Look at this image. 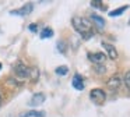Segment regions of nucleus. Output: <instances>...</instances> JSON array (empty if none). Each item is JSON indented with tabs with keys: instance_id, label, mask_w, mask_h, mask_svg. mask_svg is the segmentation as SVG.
Segmentation results:
<instances>
[{
	"instance_id": "obj_1",
	"label": "nucleus",
	"mask_w": 130,
	"mask_h": 117,
	"mask_svg": "<svg viewBox=\"0 0 130 117\" xmlns=\"http://www.w3.org/2000/svg\"><path fill=\"white\" fill-rule=\"evenodd\" d=\"M71 25L83 36L84 41H88V39L92 38L94 35L92 24H91V21L88 18H85V17H73L71 18Z\"/></svg>"
},
{
	"instance_id": "obj_2",
	"label": "nucleus",
	"mask_w": 130,
	"mask_h": 117,
	"mask_svg": "<svg viewBox=\"0 0 130 117\" xmlns=\"http://www.w3.org/2000/svg\"><path fill=\"white\" fill-rule=\"evenodd\" d=\"M13 71H14V75H15V78H17L18 81H23V80H25V78L29 77V71H31V68L27 67L24 63L18 61V63L14 66Z\"/></svg>"
},
{
	"instance_id": "obj_3",
	"label": "nucleus",
	"mask_w": 130,
	"mask_h": 117,
	"mask_svg": "<svg viewBox=\"0 0 130 117\" xmlns=\"http://www.w3.org/2000/svg\"><path fill=\"white\" fill-rule=\"evenodd\" d=\"M90 99L92 100V103L101 106V105H104L105 100H106V93H105V91L101 88H94L90 91Z\"/></svg>"
},
{
	"instance_id": "obj_4",
	"label": "nucleus",
	"mask_w": 130,
	"mask_h": 117,
	"mask_svg": "<svg viewBox=\"0 0 130 117\" xmlns=\"http://www.w3.org/2000/svg\"><path fill=\"white\" fill-rule=\"evenodd\" d=\"M32 10H34V6H32V3H25V4H24L21 8H15V10H11V11H10V14H11V15L27 17V15H29V14L32 13Z\"/></svg>"
},
{
	"instance_id": "obj_5",
	"label": "nucleus",
	"mask_w": 130,
	"mask_h": 117,
	"mask_svg": "<svg viewBox=\"0 0 130 117\" xmlns=\"http://www.w3.org/2000/svg\"><path fill=\"white\" fill-rule=\"evenodd\" d=\"M88 60L94 64V66H98V64H104L106 60V56L102 52H95V53H88L87 54Z\"/></svg>"
},
{
	"instance_id": "obj_6",
	"label": "nucleus",
	"mask_w": 130,
	"mask_h": 117,
	"mask_svg": "<svg viewBox=\"0 0 130 117\" xmlns=\"http://www.w3.org/2000/svg\"><path fill=\"white\" fill-rule=\"evenodd\" d=\"M106 85H108V88H109L110 91H118V89L120 88V85H122V78H120V75H119V74L112 75V77L108 80Z\"/></svg>"
},
{
	"instance_id": "obj_7",
	"label": "nucleus",
	"mask_w": 130,
	"mask_h": 117,
	"mask_svg": "<svg viewBox=\"0 0 130 117\" xmlns=\"http://www.w3.org/2000/svg\"><path fill=\"white\" fill-rule=\"evenodd\" d=\"M46 100V95L42 93V92H37V93L32 95L31 100H29V105L34 106V107H37V106H41L43 102Z\"/></svg>"
},
{
	"instance_id": "obj_8",
	"label": "nucleus",
	"mask_w": 130,
	"mask_h": 117,
	"mask_svg": "<svg viewBox=\"0 0 130 117\" xmlns=\"http://www.w3.org/2000/svg\"><path fill=\"white\" fill-rule=\"evenodd\" d=\"M101 45H102V47L105 49V52H106L108 57H109L110 60H116V58H118V52H116V49H115L113 45L108 43V42H102Z\"/></svg>"
},
{
	"instance_id": "obj_9",
	"label": "nucleus",
	"mask_w": 130,
	"mask_h": 117,
	"mask_svg": "<svg viewBox=\"0 0 130 117\" xmlns=\"http://www.w3.org/2000/svg\"><path fill=\"white\" fill-rule=\"evenodd\" d=\"M71 85H73L74 89H77V91H83L84 89V78L81 77L80 74H74L73 80H71Z\"/></svg>"
},
{
	"instance_id": "obj_10",
	"label": "nucleus",
	"mask_w": 130,
	"mask_h": 117,
	"mask_svg": "<svg viewBox=\"0 0 130 117\" xmlns=\"http://www.w3.org/2000/svg\"><path fill=\"white\" fill-rule=\"evenodd\" d=\"M90 21L94 22L95 27L98 28L99 31H102L105 28V19L102 18L101 15H98V14H91V15H90Z\"/></svg>"
},
{
	"instance_id": "obj_11",
	"label": "nucleus",
	"mask_w": 130,
	"mask_h": 117,
	"mask_svg": "<svg viewBox=\"0 0 130 117\" xmlns=\"http://www.w3.org/2000/svg\"><path fill=\"white\" fill-rule=\"evenodd\" d=\"M20 117H45V111L29 110V111H24V113H21Z\"/></svg>"
},
{
	"instance_id": "obj_12",
	"label": "nucleus",
	"mask_w": 130,
	"mask_h": 117,
	"mask_svg": "<svg viewBox=\"0 0 130 117\" xmlns=\"http://www.w3.org/2000/svg\"><path fill=\"white\" fill-rule=\"evenodd\" d=\"M127 8H129V6H122V7L115 8V10L109 11V17H119V15H122V14H123Z\"/></svg>"
},
{
	"instance_id": "obj_13",
	"label": "nucleus",
	"mask_w": 130,
	"mask_h": 117,
	"mask_svg": "<svg viewBox=\"0 0 130 117\" xmlns=\"http://www.w3.org/2000/svg\"><path fill=\"white\" fill-rule=\"evenodd\" d=\"M55 74L59 75V77H64L69 74V67L67 66H59L55 68Z\"/></svg>"
},
{
	"instance_id": "obj_14",
	"label": "nucleus",
	"mask_w": 130,
	"mask_h": 117,
	"mask_svg": "<svg viewBox=\"0 0 130 117\" xmlns=\"http://www.w3.org/2000/svg\"><path fill=\"white\" fill-rule=\"evenodd\" d=\"M53 29L52 28H49V27H46V28H43L42 29V32H41V38L42 39H49V38H52L53 36Z\"/></svg>"
},
{
	"instance_id": "obj_15",
	"label": "nucleus",
	"mask_w": 130,
	"mask_h": 117,
	"mask_svg": "<svg viewBox=\"0 0 130 117\" xmlns=\"http://www.w3.org/2000/svg\"><path fill=\"white\" fill-rule=\"evenodd\" d=\"M90 4L94 8H99V10H106V6H105L102 2H98V0H92V2H90Z\"/></svg>"
},
{
	"instance_id": "obj_16",
	"label": "nucleus",
	"mask_w": 130,
	"mask_h": 117,
	"mask_svg": "<svg viewBox=\"0 0 130 117\" xmlns=\"http://www.w3.org/2000/svg\"><path fill=\"white\" fill-rule=\"evenodd\" d=\"M57 50H59V53H62V54H64L66 53V49H67V45H66V42L63 41H57Z\"/></svg>"
},
{
	"instance_id": "obj_17",
	"label": "nucleus",
	"mask_w": 130,
	"mask_h": 117,
	"mask_svg": "<svg viewBox=\"0 0 130 117\" xmlns=\"http://www.w3.org/2000/svg\"><path fill=\"white\" fill-rule=\"evenodd\" d=\"M38 77H39V71H38L37 68H31V71H29V77H28V78H31L32 81H37Z\"/></svg>"
},
{
	"instance_id": "obj_18",
	"label": "nucleus",
	"mask_w": 130,
	"mask_h": 117,
	"mask_svg": "<svg viewBox=\"0 0 130 117\" xmlns=\"http://www.w3.org/2000/svg\"><path fill=\"white\" fill-rule=\"evenodd\" d=\"M124 85H126V88L130 91V70L126 72V75H124V80H123Z\"/></svg>"
},
{
	"instance_id": "obj_19",
	"label": "nucleus",
	"mask_w": 130,
	"mask_h": 117,
	"mask_svg": "<svg viewBox=\"0 0 130 117\" xmlns=\"http://www.w3.org/2000/svg\"><path fill=\"white\" fill-rule=\"evenodd\" d=\"M94 68H95V71L98 72V74H105V71H106V68H105L104 64H98V66H94Z\"/></svg>"
},
{
	"instance_id": "obj_20",
	"label": "nucleus",
	"mask_w": 130,
	"mask_h": 117,
	"mask_svg": "<svg viewBox=\"0 0 130 117\" xmlns=\"http://www.w3.org/2000/svg\"><path fill=\"white\" fill-rule=\"evenodd\" d=\"M28 29L31 31L32 33H35V32H38V25H37V24H29Z\"/></svg>"
},
{
	"instance_id": "obj_21",
	"label": "nucleus",
	"mask_w": 130,
	"mask_h": 117,
	"mask_svg": "<svg viewBox=\"0 0 130 117\" xmlns=\"http://www.w3.org/2000/svg\"><path fill=\"white\" fill-rule=\"evenodd\" d=\"M0 68H2V64H0Z\"/></svg>"
},
{
	"instance_id": "obj_22",
	"label": "nucleus",
	"mask_w": 130,
	"mask_h": 117,
	"mask_svg": "<svg viewBox=\"0 0 130 117\" xmlns=\"http://www.w3.org/2000/svg\"><path fill=\"white\" fill-rule=\"evenodd\" d=\"M0 100H2V97H0Z\"/></svg>"
}]
</instances>
